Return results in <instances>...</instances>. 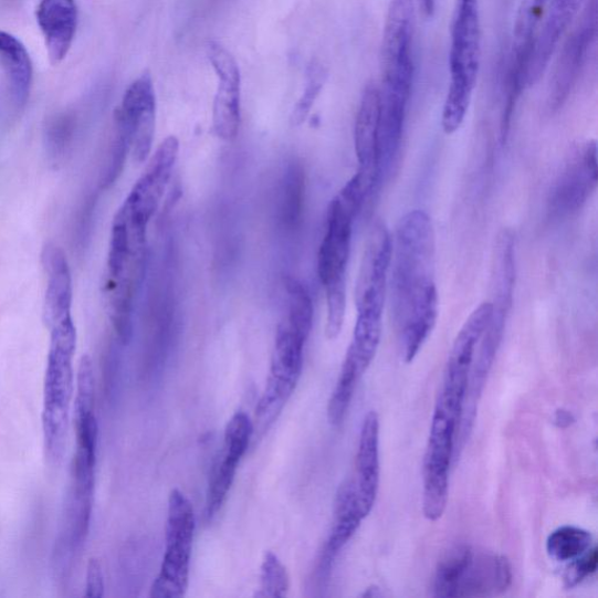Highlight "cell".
<instances>
[{
    "instance_id": "cell-1",
    "label": "cell",
    "mask_w": 598,
    "mask_h": 598,
    "mask_svg": "<svg viewBox=\"0 0 598 598\" xmlns=\"http://www.w3.org/2000/svg\"><path fill=\"white\" fill-rule=\"evenodd\" d=\"M436 249L430 217L420 210L406 214L391 250L390 307L407 364L418 357L438 322Z\"/></svg>"
},
{
    "instance_id": "cell-2",
    "label": "cell",
    "mask_w": 598,
    "mask_h": 598,
    "mask_svg": "<svg viewBox=\"0 0 598 598\" xmlns=\"http://www.w3.org/2000/svg\"><path fill=\"white\" fill-rule=\"evenodd\" d=\"M367 197L354 177L329 204L326 233L318 255V275L325 288L329 340L342 333L346 313V271L354 223Z\"/></svg>"
},
{
    "instance_id": "cell-3",
    "label": "cell",
    "mask_w": 598,
    "mask_h": 598,
    "mask_svg": "<svg viewBox=\"0 0 598 598\" xmlns=\"http://www.w3.org/2000/svg\"><path fill=\"white\" fill-rule=\"evenodd\" d=\"M450 85L442 128L455 134L463 125L481 65V22L478 0H458L451 28Z\"/></svg>"
},
{
    "instance_id": "cell-4",
    "label": "cell",
    "mask_w": 598,
    "mask_h": 598,
    "mask_svg": "<svg viewBox=\"0 0 598 598\" xmlns=\"http://www.w3.org/2000/svg\"><path fill=\"white\" fill-rule=\"evenodd\" d=\"M51 347L44 386L43 427L45 448L53 461L63 459L74 390L73 358L76 328L72 316L51 328Z\"/></svg>"
},
{
    "instance_id": "cell-5",
    "label": "cell",
    "mask_w": 598,
    "mask_h": 598,
    "mask_svg": "<svg viewBox=\"0 0 598 598\" xmlns=\"http://www.w3.org/2000/svg\"><path fill=\"white\" fill-rule=\"evenodd\" d=\"M512 585V568L503 555L466 545L451 548L439 563L432 595L436 597H487Z\"/></svg>"
},
{
    "instance_id": "cell-6",
    "label": "cell",
    "mask_w": 598,
    "mask_h": 598,
    "mask_svg": "<svg viewBox=\"0 0 598 598\" xmlns=\"http://www.w3.org/2000/svg\"><path fill=\"white\" fill-rule=\"evenodd\" d=\"M196 532L195 510L187 496L175 489L170 493L165 554L151 597L179 598L187 594Z\"/></svg>"
},
{
    "instance_id": "cell-7",
    "label": "cell",
    "mask_w": 598,
    "mask_h": 598,
    "mask_svg": "<svg viewBox=\"0 0 598 598\" xmlns=\"http://www.w3.org/2000/svg\"><path fill=\"white\" fill-rule=\"evenodd\" d=\"M461 416L436 405L423 460V514L429 522L443 517L449 499L450 464L455 453Z\"/></svg>"
},
{
    "instance_id": "cell-8",
    "label": "cell",
    "mask_w": 598,
    "mask_h": 598,
    "mask_svg": "<svg viewBox=\"0 0 598 598\" xmlns=\"http://www.w3.org/2000/svg\"><path fill=\"white\" fill-rule=\"evenodd\" d=\"M415 70L382 75L379 111L380 180L391 170L401 149Z\"/></svg>"
},
{
    "instance_id": "cell-9",
    "label": "cell",
    "mask_w": 598,
    "mask_h": 598,
    "mask_svg": "<svg viewBox=\"0 0 598 598\" xmlns=\"http://www.w3.org/2000/svg\"><path fill=\"white\" fill-rule=\"evenodd\" d=\"M178 154L177 137L170 136L162 140L117 213L129 222L148 229L171 179Z\"/></svg>"
},
{
    "instance_id": "cell-10",
    "label": "cell",
    "mask_w": 598,
    "mask_h": 598,
    "mask_svg": "<svg viewBox=\"0 0 598 598\" xmlns=\"http://www.w3.org/2000/svg\"><path fill=\"white\" fill-rule=\"evenodd\" d=\"M115 119L116 133L128 139L135 160H147L156 129V96L149 73H144L129 86Z\"/></svg>"
},
{
    "instance_id": "cell-11",
    "label": "cell",
    "mask_w": 598,
    "mask_h": 598,
    "mask_svg": "<svg viewBox=\"0 0 598 598\" xmlns=\"http://www.w3.org/2000/svg\"><path fill=\"white\" fill-rule=\"evenodd\" d=\"M597 34V4L590 0L581 22L567 39L550 80L549 102L559 109L567 101L586 65Z\"/></svg>"
},
{
    "instance_id": "cell-12",
    "label": "cell",
    "mask_w": 598,
    "mask_h": 598,
    "mask_svg": "<svg viewBox=\"0 0 598 598\" xmlns=\"http://www.w3.org/2000/svg\"><path fill=\"white\" fill-rule=\"evenodd\" d=\"M391 250L389 232L384 223L377 222L369 233L357 281L358 313H384Z\"/></svg>"
},
{
    "instance_id": "cell-13",
    "label": "cell",
    "mask_w": 598,
    "mask_h": 598,
    "mask_svg": "<svg viewBox=\"0 0 598 598\" xmlns=\"http://www.w3.org/2000/svg\"><path fill=\"white\" fill-rule=\"evenodd\" d=\"M597 146L588 140L576 148L556 182L550 198V211L567 217L580 211L597 188Z\"/></svg>"
},
{
    "instance_id": "cell-14",
    "label": "cell",
    "mask_w": 598,
    "mask_h": 598,
    "mask_svg": "<svg viewBox=\"0 0 598 598\" xmlns=\"http://www.w3.org/2000/svg\"><path fill=\"white\" fill-rule=\"evenodd\" d=\"M208 55L219 78L213 107L214 132L223 140H233L241 119V75L237 60L216 41L209 44Z\"/></svg>"
},
{
    "instance_id": "cell-15",
    "label": "cell",
    "mask_w": 598,
    "mask_h": 598,
    "mask_svg": "<svg viewBox=\"0 0 598 598\" xmlns=\"http://www.w3.org/2000/svg\"><path fill=\"white\" fill-rule=\"evenodd\" d=\"M379 111V90L373 85L367 86L360 101L355 127V148L359 165L355 178L366 197L373 193L380 182Z\"/></svg>"
},
{
    "instance_id": "cell-16",
    "label": "cell",
    "mask_w": 598,
    "mask_h": 598,
    "mask_svg": "<svg viewBox=\"0 0 598 598\" xmlns=\"http://www.w3.org/2000/svg\"><path fill=\"white\" fill-rule=\"evenodd\" d=\"M35 17L45 40L51 64L63 63L72 49L76 34L77 8L75 0H40Z\"/></svg>"
},
{
    "instance_id": "cell-17",
    "label": "cell",
    "mask_w": 598,
    "mask_h": 598,
    "mask_svg": "<svg viewBox=\"0 0 598 598\" xmlns=\"http://www.w3.org/2000/svg\"><path fill=\"white\" fill-rule=\"evenodd\" d=\"M415 19V0H390L381 45L382 73L415 64L411 55Z\"/></svg>"
},
{
    "instance_id": "cell-18",
    "label": "cell",
    "mask_w": 598,
    "mask_h": 598,
    "mask_svg": "<svg viewBox=\"0 0 598 598\" xmlns=\"http://www.w3.org/2000/svg\"><path fill=\"white\" fill-rule=\"evenodd\" d=\"M380 422L376 411H369L360 430L357 452L356 487L361 511L365 515L373 512L380 484Z\"/></svg>"
},
{
    "instance_id": "cell-19",
    "label": "cell",
    "mask_w": 598,
    "mask_h": 598,
    "mask_svg": "<svg viewBox=\"0 0 598 598\" xmlns=\"http://www.w3.org/2000/svg\"><path fill=\"white\" fill-rule=\"evenodd\" d=\"M579 9L580 7H577L574 0H550L545 22L534 39L526 73V86H533L541 80Z\"/></svg>"
},
{
    "instance_id": "cell-20",
    "label": "cell",
    "mask_w": 598,
    "mask_h": 598,
    "mask_svg": "<svg viewBox=\"0 0 598 598\" xmlns=\"http://www.w3.org/2000/svg\"><path fill=\"white\" fill-rule=\"evenodd\" d=\"M48 275L44 317L50 328L71 317L72 275L67 256L55 243H48L41 254Z\"/></svg>"
},
{
    "instance_id": "cell-21",
    "label": "cell",
    "mask_w": 598,
    "mask_h": 598,
    "mask_svg": "<svg viewBox=\"0 0 598 598\" xmlns=\"http://www.w3.org/2000/svg\"><path fill=\"white\" fill-rule=\"evenodd\" d=\"M334 526L326 543L322 570L328 573L339 552L354 538L365 515L361 511L355 481H345L338 489L334 508Z\"/></svg>"
},
{
    "instance_id": "cell-22",
    "label": "cell",
    "mask_w": 598,
    "mask_h": 598,
    "mask_svg": "<svg viewBox=\"0 0 598 598\" xmlns=\"http://www.w3.org/2000/svg\"><path fill=\"white\" fill-rule=\"evenodd\" d=\"M0 66L7 74L14 106L25 107L33 81L32 60L22 41L2 30H0Z\"/></svg>"
},
{
    "instance_id": "cell-23",
    "label": "cell",
    "mask_w": 598,
    "mask_h": 598,
    "mask_svg": "<svg viewBox=\"0 0 598 598\" xmlns=\"http://www.w3.org/2000/svg\"><path fill=\"white\" fill-rule=\"evenodd\" d=\"M382 314L358 313L354 338L346 356L354 360L361 376L373 364L381 339Z\"/></svg>"
},
{
    "instance_id": "cell-24",
    "label": "cell",
    "mask_w": 598,
    "mask_h": 598,
    "mask_svg": "<svg viewBox=\"0 0 598 598\" xmlns=\"http://www.w3.org/2000/svg\"><path fill=\"white\" fill-rule=\"evenodd\" d=\"M592 547V535L577 526H563L553 531L546 543L549 558L556 563H571Z\"/></svg>"
},
{
    "instance_id": "cell-25",
    "label": "cell",
    "mask_w": 598,
    "mask_h": 598,
    "mask_svg": "<svg viewBox=\"0 0 598 598\" xmlns=\"http://www.w3.org/2000/svg\"><path fill=\"white\" fill-rule=\"evenodd\" d=\"M361 377L357 365L346 356L336 388L327 406V419L333 426L339 427L344 422Z\"/></svg>"
},
{
    "instance_id": "cell-26",
    "label": "cell",
    "mask_w": 598,
    "mask_h": 598,
    "mask_svg": "<svg viewBox=\"0 0 598 598\" xmlns=\"http://www.w3.org/2000/svg\"><path fill=\"white\" fill-rule=\"evenodd\" d=\"M286 288V315L283 318L293 326L297 333L308 338L314 324V305L305 286L295 279H287Z\"/></svg>"
},
{
    "instance_id": "cell-27",
    "label": "cell",
    "mask_w": 598,
    "mask_h": 598,
    "mask_svg": "<svg viewBox=\"0 0 598 598\" xmlns=\"http://www.w3.org/2000/svg\"><path fill=\"white\" fill-rule=\"evenodd\" d=\"M239 461L224 455L221 457L213 469L210 480L208 501H206V515L211 521L222 508L233 485Z\"/></svg>"
},
{
    "instance_id": "cell-28",
    "label": "cell",
    "mask_w": 598,
    "mask_h": 598,
    "mask_svg": "<svg viewBox=\"0 0 598 598\" xmlns=\"http://www.w3.org/2000/svg\"><path fill=\"white\" fill-rule=\"evenodd\" d=\"M291 589V577L279 556L266 552L261 565L260 591L258 597L282 598Z\"/></svg>"
},
{
    "instance_id": "cell-29",
    "label": "cell",
    "mask_w": 598,
    "mask_h": 598,
    "mask_svg": "<svg viewBox=\"0 0 598 598\" xmlns=\"http://www.w3.org/2000/svg\"><path fill=\"white\" fill-rule=\"evenodd\" d=\"M255 428L244 411H238L224 429L223 453L237 461H241L249 450Z\"/></svg>"
},
{
    "instance_id": "cell-30",
    "label": "cell",
    "mask_w": 598,
    "mask_h": 598,
    "mask_svg": "<svg viewBox=\"0 0 598 598\" xmlns=\"http://www.w3.org/2000/svg\"><path fill=\"white\" fill-rule=\"evenodd\" d=\"M305 192L304 172L300 165H292L284 179L283 220L287 225H296L302 216Z\"/></svg>"
},
{
    "instance_id": "cell-31",
    "label": "cell",
    "mask_w": 598,
    "mask_h": 598,
    "mask_svg": "<svg viewBox=\"0 0 598 598\" xmlns=\"http://www.w3.org/2000/svg\"><path fill=\"white\" fill-rule=\"evenodd\" d=\"M327 71L322 64L314 63L308 67L305 91L292 114L293 127L303 125L308 114H311L312 108L325 85Z\"/></svg>"
},
{
    "instance_id": "cell-32",
    "label": "cell",
    "mask_w": 598,
    "mask_h": 598,
    "mask_svg": "<svg viewBox=\"0 0 598 598\" xmlns=\"http://www.w3.org/2000/svg\"><path fill=\"white\" fill-rule=\"evenodd\" d=\"M76 381L74 412L94 411L95 378L93 360L88 355L80 360Z\"/></svg>"
},
{
    "instance_id": "cell-33",
    "label": "cell",
    "mask_w": 598,
    "mask_h": 598,
    "mask_svg": "<svg viewBox=\"0 0 598 598\" xmlns=\"http://www.w3.org/2000/svg\"><path fill=\"white\" fill-rule=\"evenodd\" d=\"M598 554L596 546L570 563L565 576V581L568 587L573 588L594 575L597 570Z\"/></svg>"
},
{
    "instance_id": "cell-34",
    "label": "cell",
    "mask_w": 598,
    "mask_h": 598,
    "mask_svg": "<svg viewBox=\"0 0 598 598\" xmlns=\"http://www.w3.org/2000/svg\"><path fill=\"white\" fill-rule=\"evenodd\" d=\"M72 137V129L67 120H60L52 126L49 132L48 140L50 153L53 156H60L65 153L67 144Z\"/></svg>"
},
{
    "instance_id": "cell-35",
    "label": "cell",
    "mask_w": 598,
    "mask_h": 598,
    "mask_svg": "<svg viewBox=\"0 0 598 598\" xmlns=\"http://www.w3.org/2000/svg\"><path fill=\"white\" fill-rule=\"evenodd\" d=\"M105 595V576L97 558H91L87 567L86 596L90 598H101Z\"/></svg>"
},
{
    "instance_id": "cell-36",
    "label": "cell",
    "mask_w": 598,
    "mask_h": 598,
    "mask_svg": "<svg viewBox=\"0 0 598 598\" xmlns=\"http://www.w3.org/2000/svg\"><path fill=\"white\" fill-rule=\"evenodd\" d=\"M555 421L559 423V427L565 428L570 426L573 418L570 412L566 410H559L558 412H556Z\"/></svg>"
},
{
    "instance_id": "cell-37",
    "label": "cell",
    "mask_w": 598,
    "mask_h": 598,
    "mask_svg": "<svg viewBox=\"0 0 598 598\" xmlns=\"http://www.w3.org/2000/svg\"><path fill=\"white\" fill-rule=\"evenodd\" d=\"M423 11L427 17L434 15L436 7H437V0H421Z\"/></svg>"
}]
</instances>
